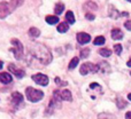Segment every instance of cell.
<instances>
[{"label": "cell", "mask_w": 131, "mask_h": 119, "mask_svg": "<svg viewBox=\"0 0 131 119\" xmlns=\"http://www.w3.org/2000/svg\"><path fill=\"white\" fill-rule=\"evenodd\" d=\"M112 38H113L114 40H121V39L123 38V32L121 31V29L115 28V29L112 30Z\"/></svg>", "instance_id": "12"}, {"label": "cell", "mask_w": 131, "mask_h": 119, "mask_svg": "<svg viewBox=\"0 0 131 119\" xmlns=\"http://www.w3.org/2000/svg\"><path fill=\"white\" fill-rule=\"evenodd\" d=\"M55 83L59 86H67V83H66V81H61L60 78H55Z\"/></svg>", "instance_id": "28"}, {"label": "cell", "mask_w": 131, "mask_h": 119, "mask_svg": "<svg viewBox=\"0 0 131 119\" xmlns=\"http://www.w3.org/2000/svg\"><path fill=\"white\" fill-rule=\"evenodd\" d=\"M46 22L48 23V24H51V25H53V24H57L58 22H59V17L58 16H54V15H48V16H46Z\"/></svg>", "instance_id": "15"}, {"label": "cell", "mask_w": 131, "mask_h": 119, "mask_svg": "<svg viewBox=\"0 0 131 119\" xmlns=\"http://www.w3.org/2000/svg\"><path fill=\"white\" fill-rule=\"evenodd\" d=\"M10 43L13 45V48L10 49V52L14 53V56H15L16 60H21L23 57V54H24V47H23L22 43L18 39H12Z\"/></svg>", "instance_id": "4"}, {"label": "cell", "mask_w": 131, "mask_h": 119, "mask_svg": "<svg viewBox=\"0 0 131 119\" xmlns=\"http://www.w3.org/2000/svg\"><path fill=\"white\" fill-rule=\"evenodd\" d=\"M124 27L127 28L129 31H131V21H127V22H125V24H124Z\"/></svg>", "instance_id": "30"}, {"label": "cell", "mask_w": 131, "mask_h": 119, "mask_svg": "<svg viewBox=\"0 0 131 119\" xmlns=\"http://www.w3.org/2000/svg\"><path fill=\"white\" fill-rule=\"evenodd\" d=\"M78 62H79L78 57H74L69 63V69H75V68L77 67V64H78Z\"/></svg>", "instance_id": "23"}, {"label": "cell", "mask_w": 131, "mask_h": 119, "mask_svg": "<svg viewBox=\"0 0 131 119\" xmlns=\"http://www.w3.org/2000/svg\"><path fill=\"white\" fill-rule=\"evenodd\" d=\"M125 119H131V111L127 112V115H125Z\"/></svg>", "instance_id": "32"}, {"label": "cell", "mask_w": 131, "mask_h": 119, "mask_svg": "<svg viewBox=\"0 0 131 119\" xmlns=\"http://www.w3.org/2000/svg\"><path fill=\"white\" fill-rule=\"evenodd\" d=\"M25 95H27V99L30 102H34V103L35 102H39L44 97V93L41 90L32 88V87H28L25 89Z\"/></svg>", "instance_id": "3"}, {"label": "cell", "mask_w": 131, "mask_h": 119, "mask_svg": "<svg viewBox=\"0 0 131 119\" xmlns=\"http://www.w3.org/2000/svg\"><path fill=\"white\" fill-rule=\"evenodd\" d=\"M21 4H22L21 1L20 2H17V1H9V2L2 1V2H0V18H1V20L6 18L7 16Z\"/></svg>", "instance_id": "2"}, {"label": "cell", "mask_w": 131, "mask_h": 119, "mask_svg": "<svg viewBox=\"0 0 131 119\" xmlns=\"http://www.w3.org/2000/svg\"><path fill=\"white\" fill-rule=\"evenodd\" d=\"M127 65H128V67H130V68H131V59H130L129 61H128V63H127Z\"/></svg>", "instance_id": "33"}, {"label": "cell", "mask_w": 131, "mask_h": 119, "mask_svg": "<svg viewBox=\"0 0 131 119\" xmlns=\"http://www.w3.org/2000/svg\"><path fill=\"white\" fill-rule=\"evenodd\" d=\"M130 74H131V73H130Z\"/></svg>", "instance_id": "36"}, {"label": "cell", "mask_w": 131, "mask_h": 119, "mask_svg": "<svg viewBox=\"0 0 131 119\" xmlns=\"http://www.w3.org/2000/svg\"><path fill=\"white\" fill-rule=\"evenodd\" d=\"M12 76L8 73V72H2V73H0V81H1L2 84H9L12 83Z\"/></svg>", "instance_id": "13"}, {"label": "cell", "mask_w": 131, "mask_h": 119, "mask_svg": "<svg viewBox=\"0 0 131 119\" xmlns=\"http://www.w3.org/2000/svg\"><path fill=\"white\" fill-rule=\"evenodd\" d=\"M84 8H90V9H92V10H94V9L98 8V6H97V4H94V2L89 1L84 5Z\"/></svg>", "instance_id": "24"}, {"label": "cell", "mask_w": 131, "mask_h": 119, "mask_svg": "<svg viewBox=\"0 0 131 119\" xmlns=\"http://www.w3.org/2000/svg\"><path fill=\"white\" fill-rule=\"evenodd\" d=\"M98 119H116L115 117H114L113 115H111V113H100L99 116H98Z\"/></svg>", "instance_id": "22"}, {"label": "cell", "mask_w": 131, "mask_h": 119, "mask_svg": "<svg viewBox=\"0 0 131 119\" xmlns=\"http://www.w3.org/2000/svg\"><path fill=\"white\" fill-rule=\"evenodd\" d=\"M68 30H69V25H68V23L62 22L58 25V31H59L60 33H64V32L68 31Z\"/></svg>", "instance_id": "16"}, {"label": "cell", "mask_w": 131, "mask_h": 119, "mask_svg": "<svg viewBox=\"0 0 131 119\" xmlns=\"http://www.w3.org/2000/svg\"><path fill=\"white\" fill-rule=\"evenodd\" d=\"M105 37H102V36H99V37H95V39L93 40V44L94 45H104L105 44Z\"/></svg>", "instance_id": "21"}, {"label": "cell", "mask_w": 131, "mask_h": 119, "mask_svg": "<svg viewBox=\"0 0 131 119\" xmlns=\"http://www.w3.org/2000/svg\"><path fill=\"white\" fill-rule=\"evenodd\" d=\"M99 54L104 57H109L112 55V50L107 49V48H101V49L99 50Z\"/></svg>", "instance_id": "20"}, {"label": "cell", "mask_w": 131, "mask_h": 119, "mask_svg": "<svg viewBox=\"0 0 131 119\" xmlns=\"http://www.w3.org/2000/svg\"><path fill=\"white\" fill-rule=\"evenodd\" d=\"M30 53L35 59H37L39 62H41L45 65L52 62L53 57L50 49L47 47H45L44 45H41V44H34V45L30 46Z\"/></svg>", "instance_id": "1"}, {"label": "cell", "mask_w": 131, "mask_h": 119, "mask_svg": "<svg viewBox=\"0 0 131 119\" xmlns=\"http://www.w3.org/2000/svg\"><path fill=\"white\" fill-rule=\"evenodd\" d=\"M63 9H64V5L62 4V2H58L54 7V10H55V14H57V15H60V14L63 11Z\"/></svg>", "instance_id": "19"}, {"label": "cell", "mask_w": 131, "mask_h": 119, "mask_svg": "<svg viewBox=\"0 0 131 119\" xmlns=\"http://www.w3.org/2000/svg\"><path fill=\"white\" fill-rule=\"evenodd\" d=\"M66 20H67V22L69 23V24H74L75 23V16L74 14H72V11H67L66 13Z\"/></svg>", "instance_id": "18"}, {"label": "cell", "mask_w": 131, "mask_h": 119, "mask_svg": "<svg viewBox=\"0 0 131 119\" xmlns=\"http://www.w3.org/2000/svg\"><path fill=\"white\" fill-rule=\"evenodd\" d=\"M8 71L15 74L16 78H23V77H24V74H25L24 70L18 69V68H15V65H14V64H9L8 65Z\"/></svg>", "instance_id": "7"}, {"label": "cell", "mask_w": 131, "mask_h": 119, "mask_svg": "<svg viewBox=\"0 0 131 119\" xmlns=\"http://www.w3.org/2000/svg\"><path fill=\"white\" fill-rule=\"evenodd\" d=\"M23 102V96L21 93L18 92H14L13 94H12V104H13L14 107H18L21 103Z\"/></svg>", "instance_id": "8"}, {"label": "cell", "mask_w": 131, "mask_h": 119, "mask_svg": "<svg viewBox=\"0 0 131 119\" xmlns=\"http://www.w3.org/2000/svg\"><path fill=\"white\" fill-rule=\"evenodd\" d=\"M114 50H115L116 55H120L121 52H122V45L117 44V45H114Z\"/></svg>", "instance_id": "27"}, {"label": "cell", "mask_w": 131, "mask_h": 119, "mask_svg": "<svg viewBox=\"0 0 131 119\" xmlns=\"http://www.w3.org/2000/svg\"><path fill=\"white\" fill-rule=\"evenodd\" d=\"M98 71H99V67L95 65V64H93V63H91V62L83 63L82 67H81V69H79V72H81V74H83V76L90 73V72L95 73V72H98Z\"/></svg>", "instance_id": "5"}, {"label": "cell", "mask_w": 131, "mask_h": 119, "mask_svg": "<svg viewBox=\"0 0 131 119\" xmlns=\"http://www.w3.org/2000/svg\"><path fill=\"white\" fill-rule=\"evenodd\" d=\"M128 99H129L130 101H131V93H130V94H128Z\"/></svg>", "instance_id": "34"}, {"label": "cell", "mask_w": 131, "mask_h": 119, "mask_svg": "<svg viewBox=\"0 0 131 119\" xmlns=\"http://www.w3.org/2000/svg\"><path fill=\"white\" fill-rule=\"evenodd\" d=\"M76 38H77V41H78L79 44H82V45L90 43V40H91L90 34L85 33V32H79V33H77Z\"/></svg>", "instance_id": "10"}, {"label": "cell", "mask_w": 131, "mask_h": 119, "mask_svg": "<svg viewBox=\"0 0 131 119\" xmlns=\"http://www.w3.org/2000/svg\"><path fill=\"white\" fill-rule=\"evenodd\" d=\"M98 67H99V71H101L102 73H108V72H111V67H109V64L107 62H100L99 64H98Z\"/></svg>", "instance_id": "14"}, {"label": "cell", "mask_w": 131, "mask_h": 119, "mask_svg": "<svg viewBox=\"0 0 131 119\" xmlns=\"http://www.w3.org/2000/svg\"><path fill=\"white\" fill-rule=\"evenodd\" d=\"M60 97H61L62 101H71L72 100V95L70 93V90L68 89H63V90H59Z\"/></svg>", "instance_id": "11"}, {"label": "cell", "mask_w": 131, "mask_h": 119, "mask_svg": "<svg viewBox=\"0 0 131 119\" xmlns=\"http://www.w3.org/2000/svg\"><path fill=\"white\" fill-rule=\"evenodd\" d=\"M28 33H29V36L31 37V38H37V37L40 36V31H39L37 28H30Z\"/></svg>", "instance_id": "17"}, {"label": "cell", "mask_w": 131, "mask_h": 119, "mask_svg": "<svg viewBox=\"0 0 131 119\" xmlns=\"http://www.w3.org/2000/svg\"><path fill=\"white\" fill-rule=\"evenodd\" d=\"M1 68H2V62L0 61V69H1Z\"/></svg>", "instance_id": "35"}, {"label": "cell", "mask_w": 131, "mask_h": 119, "mask_svg": "<svg viewBox=\"0 0 131 119\" xmlns=\"http://www.w3.org/2000/svg\"><path fill=\"white\" fill-rule=\"evenodd\" d=\"M32 80L35 81L36 84H38V85L40 86H47L48 85V77L45 76V74L43 73H36L32 76Z\"/></svg>", "instance_id": "6"}, {"label": "cell", "mask_w": 131, "mask_h": 119, "mask_svg": "<svg viewBox=\"0 0 131 119\" xmlns=\"http://www.w3.org/2000/svg\"><path fill=\"white\" fill-rule=\"evenodd\" d=\"M85 17L86 18H88V20L89 21H93V20H94V15H93V14H90V13H88V14H86V15H85Z\"/></svg>", "instance_id": "29"}, {"label": "cell", "mask_w": 131, "mask_h": 119, "mask_svg": "<svg viewBox=\"0 0 131 119\" xmlns=\"http://www.w3.org/2000/svg\"><path fill=\"white\" fill-rule=\"evenodd\" d=\"M89 54H90V49H89V48H84V49L81 50V57L82 59H86V57L89 56Z\"/></svg>", "instance_id": "26"}, {"label": "cell", "mask_w": 131, "mask_h": 119, "mask_svg": "<svg viewBox=\"0 0 131 119\" xmlns=\"http://www.w3.org/2000/svg\"><path fill=\"white\" fill-rule=\"evenodd\" d=\"M108 15L109 17L112 18H118L120 16H128V13H118L117 9L113 6H109V9H108Z\"/></svg>", "instance_id": "9"}, {"label": "cell", "mask_w": 131, "mask_h": 119, "mask_svg": "<svg viewBox=\"0 0 131 119\" xmlns=\"http://www.w3.org/2000/svg\"><path fill=\"white\" fill-rule=\"evenodd\" d=\"M116 103H117V107L120 109H122V108H125L127 107V102L124 101V100H122V99H117V101H116Z\"/></svg>", "instance_id": "25"}, {"label": "cell", "mask_w": 131, "mask_h": 119, "mask_svg": "<svg viewBox=\"0 0 131 119\" xmlns=\"http://www.w3.org/2000/svg\"><path fill=\"white\" fill-rule=\"evenodd\" d=\"M90 87H91V88H95V87L100 88V86L98 85V84H91V85H90Z\"/></svg>", "instance_id": "31"}]
</instances>
